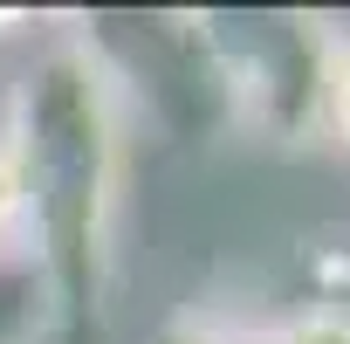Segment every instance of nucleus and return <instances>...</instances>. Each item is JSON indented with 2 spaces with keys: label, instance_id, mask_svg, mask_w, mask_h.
I'll return each instance as SVG.
<instances>
[{
  "label": "nucleus",
  "instance_id": "obj_1",
  "mask_svg": "<svg viewBox=\"0 0 350 344\" xmlns=\"http://www.w3.org/2000/svg\"><path fill=\"white\" fill-rule=\"evenodd\" d=\"M28 186V255L55 296V317L83 323L103 310L117 275L124 193H131V103L124 76L96 42H55L14 90V124L0 131Z\"/></svg>",
  "mask_w": 350,
  "mask_h": 344
},
{
  "label": "nucleus",
  "instance_id": "obj_2",
  "mask_svg": "<svg viewBox=\"0 0 350 344\" xmlns=\"http://www.w3.org/2000/svg\"><path fill=\"white\" fill-rule=\"evenodd\" d=\"M49 323H55V296L35 255H0V344H42Z\"/></svg>",
  "mask_w": 350,
  "mask_h": 344
},
{
  "label": "nucleus",
  "instance_id": "obj_3",
  "mask_svg": "<svg viewBox=\"0 0 350 344\" xmlns=\"http://www.w3.org/2000/svg\"><path fill=\"white\" fill-rule=\"evenodd\" d=\"M234 344H350V310L343 303H295L282 317L234 323Z\"/></svg>",
  "mask_w": 350,
  "mask_h": 344
},
{
  "label": "nucleus",
  "instance_id": "obj_4",
  "mask_svg": "<svg viewBox=\"0 0 350 344\" xmlns=\"http://www.w3.org/2000/svg\"><path fill=\"white\" fill-rule=\"evenodd\" d=\"M316 110H323L329 138L350 151V35H336L329 56H323V97H316Z\"/></svg>",
  "mask_w": 350,
  "mask_h": 344
},
{
  "label": "nucleus",
  "instance_id": "obj_5",
  "mask_svg": "<svg viewBox=\"0 0 350 344\" xmlns=\"http://www.w3.org/2000/svg\"><path fill=\"white\" fill-rule=\"evenodd\" d=\"M14 241H28V186H21V158L0 138V255H21Z\"/></svg>",
  "mask_w": 350,
  "mask_h": 344
},
{
  "label": "nucleus",
  "instance_id": "obj_6",
  "mask_svg": "<svg viewBox=\"0 0 350 344\" xmlns=\"http://www.w3.org/2000/svg\"><path fill=\"white\" fill-rule=\"evenodd\" d=\"M8 28H28V14H0V35H8Z\"/></svg>",
  "mask_w": 350,
  "mask_h": 344
}]
</instances>
